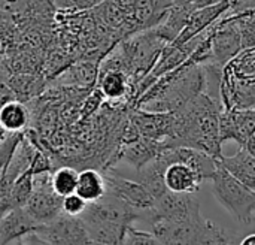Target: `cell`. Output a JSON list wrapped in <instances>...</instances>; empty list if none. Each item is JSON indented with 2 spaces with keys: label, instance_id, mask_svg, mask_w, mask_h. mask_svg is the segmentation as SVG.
Listing matches in <instances>:
<instances>
[{
  "label": "cell",
  "instance_id": "6da1fadb",
  "mask_svg": "<svg viewBox=\"0 0 255 245\" xmlns=\"http://www.w3.org/2000/svg\"><path fill=\"white\" fill-rule=\"evenodd\" d=\"M223 105L208 93L193 97L179 111H175V132L169 144L172 147H190L220 159V114Z\"/></svg>",
  "mask_w": 255,
  "mask_h": 245
},
{
  "label": "cell",
  "instance_id": "7a4b0ae2",
  "mask_svg": "<svg viewBox=\"0 0 255 245\" xmlns=\"http://www.w3.org/2000/svg\"><path fill=\"white\" fill-rule=\"evenodd\" d=\"M145 211H136L111 195L88 204L81 214L90 241L103 245H121L126 229L142 219Z\"/></svg>",
  "mask_w": 255,
  "mask_h": 245
},
{
  "label": "cell",
  "instance_id": "3957f363",
  "mask_svg": "<svg viewBox=\"0 0 255 245\" xmlns=\"http://www.w3.org/2000/svg\"><path fill=\"white\" fill-rule=\"evenodd\" d=\"M211 184L214 198L235 220L245 225L255 222V192L230 175L218 159Z\"/></svg>",
  "mask_w": 255,
  "mask_h": 245
},
{
  "label": "cell",
  "instance_id": "277c9868",
  "mask_svg": "<svg viewBox=\"0 0 255 245\" xmlns=\"http://www.w3.org/2000/svg\"><path fill=\"white\" fill-rule=\"evenodd\" d=\"M51 174L52 171L33 175V193L24 205V210L39 225L49 223L63 213V198L52 190Z\"/></svg>",
  "mask_w": 255,
  "mask_h": 245
},
{
  "label": "cell",
  "instance_id": "5b68a950",
  "mask_svg": "<svg viewBox=\"0 0 255 245\" xmlns=\"http://www.w3.org/2000/svg\"><path fill=\"white\" fill-rule=\"evenodd\" d=\"M244 49L242 33L233 15L221 16L212 27L211 58L208 63L224 69ZM205 64V63H203Z\"/></svg>",
  "mask_w": 255,
  "mask_h": 245
},
{
  "label": "cell",
  "instance_id": "8992f818",
  "mask_svg": "<svg viewBox=\"0 0 255 245\" xmlns=\"http://www.w3.org/2000/svg\"><path fill=\"white\" fill-rule=\"evenodd\" d=\"M102 174L105 177L108 195L117 198L136 211H148L154 208L155 199L137 180L126 178L111 168H105Z\"/></svg>",
  "mask_w": 255,
  "mask_h": 245
},
{
  "label": "cell",
  "instance_id": "52a82bcc",
  "mask_svg": "<svg viewBox=\"0 0 255 245\" xmlns=\"http://www.w3.org/2000/svg\"><path fill=\"white\" fill-rule=\"evenodd\" d=\"M36 232L51 245H85L90 243L81 217H72L64 213L52 222L40 225Z\"/></svg>",
  "mask_w": 255,
  "mask_h": 245
},
{
  "label": "cell",
  "instance_id": "ba28073f",
  "mask_svg": "<svg viewBox=\"0 0 255 245\" xmlns=\"http://www.w3.org/2000/svg\"><path fill=\"white\" fill-rule=\"evenodd\" d=\"M130 121L136 126L142 138L161 142L169 148L175 132V112H149L134 109Z\"/></svg>",
  "mask_w": 255,
  "mask_h": 245
},
{
  "label": "cell",
  "instance_id": "9c48e42d",
  "mask_svg": "<svg viewBox=\"0 0 255 245\" xmlns=\"http://www.w3.org/2000/svg\"><path fill=\"white\" fill-rule=\"evenodd\" d=\"M255 132V108H223L220 114V138L224 144L233 139L242 147Z\"/></svg>",
  "mask_w": 255,
  "mask_h": 245
},
{
  "label": "cell",
  "instance_id": "30bf717a",
  "mask_svg": "<svg viewBox=\"0 0 255 245\" xmlns=\"http://www.w3.org/2000/svg\"><path fill=\"white\" fill-rule=\"evenodd\" d=\"M230 6H232V0H223V1H220L217 4L196 9L191 13L185 28L170 43L172 45H182V43L188 42L190 39H193L194 36L200 34L202 31L209 28L212 24H215L224 13H227L230 10Z\"/></svg>",
  "mask_w": 255,
  "mask_h": 245
},
{
  "label": "cell",
  "instance_id": "8fae6325",
  "mask_svg": "<svg viewBox=\"0 0 255 245\" xmlns=\"http://www.w3.org/2000/svg\"><path fill=\"white\" fill-rule=\"evenodd\" d=\"M203 183L200 174L190 165L175 160L164 169V184L169 192L194 195Z\"/></svg>",
  "mask_w": 255,
  "mask_h": 245
},
{
  "label": "cell",
  "instance_id": "7c38bea8",
  "mask_svg": "<svg viewBox=\"0 0 255 245\" xmlns=\"http://www.w3.org/2000/svg\"><path fill=\"white\" fill-rule=\"evenodd\" d=\"M39 226L40 225L30 217L24 207H15L0 219V245L9 244L27 234L36 232Z\"/></svg>",
  "mask_w": 255,
  "mask_h": 245
},
{
  "label": "cell",
  "instance_id": "4fadbf2b",
  "mask_svg": "<svg viewBox=\"0 0 255 245\" xmlns=\"http://www.w3.org/2000/svg\"><path fill=\"white\" fill-rule=\"evenodd\" d=\"M99 90L108 100L120 102L123 99H134V82L131 76L123 70H105L99 72Z\"/></svg>",
  "mask_w": 255,
  "mask_h": 245
},
{
  "label": "cell",
  "instance_id": "5bb4252c",
  "mask_svg": "<svg viewBox=\"0 0 255 245\" xmlns=\"http://www.w3.org/2000/svg\"><path fill=\"white\" fill-rule=\"evenodd\" d=\"M164 148L166 147L161 142L151 141V139H146V138L140 136L137 141H134L131 144L121 145L120 159H123L131 168L139 171L142 166H145L146 163L154 160Z\"/></svg>",
  "mask_w": 255,
  "mask_h": 245
},
{
  "label": "cell",
  "instance_id": "9a60e30c",
  "mask_svg": "<svg viewBox=\"0 0 255 245\" xmlns=\"http://www.w3.org/2000/svg\"><path fill=\"white\" fill-rule=\"evenodd\" d=\"M218 163L236 180L248 186L250 189H255V157H253L244 147H239L238 153L233 156H221Z\"/></svg>",
  "mask_w": 255,
  "mask_h": 245
},
{
  "label": "cell",
  "instance_id": "2e32d148",
  "mask_svg": "<svg viewBox=\"0 0 255 245\" xmlns=\"http://www.w3.org/2000/svg\"><path fill=\"white\" fill-rule=\"evenodd\" d=\"M30 121L27 105L18 99L6 102L0 108V127L6 133H24Z\"/></svg>",
  "mask_w": 255,
  "mask_h": 245
},
{
  "label": "cell",
  "instance_id": "e0dca14e",
  "mask_svg": "<svg viewBox=\"0 0 255 245\" xmlns=\"http://www.w3.org/2000/svg\"><path fill=\"white\" fill-rule=\"evenodd\" d=\"M75 193L81 196L87 204H93L102 199L106 195V183L103 174L93 168L79 171Z\"/></svg>",
  "mask_w": 255,
  "mask_h": 245
},
{
  "label": "cell",
  "instance_id": "ac0fdd59",
  "mask_svg": "<svg viewBox=\"0 0 255 245\" xmlns=\"http://www.w3.org/2000/svg\"><path fill=\"white\" fill-rule=\"evenodd\" d=\"M99 78V64L94 61H79L69 67V70L61 78L67 85L78 87H91L97 82Z\"/></svg>",
  "mask_w": 255,
  "mask_h": 245
},
{
  "label": "cell",
  "instance_id": "d6986e66",
  "mask_svg": "<svg viewBox=\"0 0 255 245\" xmlns=\"http://www.w3.org/2000/svg\"><path fill=\"white\" fill-rule=\"evenodd\" d=\"M78 171L72 166H61L52 171L51 174V186L52 190L61 196L66 198L76 192L78 184Z\"/></svg>",
  "mask_w": 255,
  "mask_h": 245
},
{
  "label": "cell",
  "instance_id": "ffe728a7",
  "mask_svg": "<svg viewBox=\"0 0 255 245\" xmlns=\"http://www.w3.org/2000/svg\"><path fill=\"white\" fill-rule=\"evenodd\" d=\"M33 193V172L31 169H27L24 174H21L10 187V196L15 207H24L28 198Z\"/></svg>",
  "mask_w": 255,
  "mask_h": 245
},
{
  "label": "cell",
  "instance_id": "44dd1931",
  "mask_svg": "<svg viewBox=\"0 0 255 245\" xmlns=\"http://www.w3.org/2000/svg\"><path fill=\"white\" fill-rule=\"evenodd\" d=\"M230 15L235 16V19L241 28L244 49L255 46V9L239 12V13H230Z\"/></svg>",
  "mask_w": 255,
  "mask_h": 245
},
{
  "label": "cell",
  "instance_id": "7402d4cb",
  "mask_svg": "<svg viewBox=\"0 0 255 245\" xmlns=\"http://www.w3.org/2000/svg\"><path fill=\"white\" fill-rule=\"evenodd\" d=\"M121 245H161V243L152 232L140 231L130 225L124 232Z\"/></svg>",
  "mask_w": 255,
  "mask_h": 245
},
{
  "label": "cell",
  "instance_id": "603a6c76",
  "mask_svg": "<svg viewBox=\"0 0 255 245\" xmlns=\"http://www.w3.org/2000/svg\"><path fill=\"white\" fill-rule=\"evenodd\" d=\"M21 138H22V133H6V136L0 141V175L6 169Z\"/></svg>",
  "mask_w": 255,
  "mask_h": 245
},
{
  "label": "cell",
  "instance_id": "cb8c5ba5",
  "mask_svg": "<svg viewBox=\"0 0 255 245\" xmlns=\"http://www.w3.org/2000/svg\"><path fill=\"white\" fill-rule=\"evenodd\" d=\"M105 0H52L54 6L60 10L64 12H82V10H90L102 4Z\"/></svg>",
  "mask_w": 255,
  "mask_h": 245
},
{
  "label": "cell",
  "instance_id": "d4e9b609",
  "mask_svg": "<svg viewBox=\"0 0 255 245\" xmlns=\"http://www.w3.org/2000/svg\"><path fill=\"white\" fill-rule=\"evenodd\" d=\"M87 205L88 204L76 193H72V195L63 198V213L67 216H72V217H81V214L85 211Z\"/></svg>",
  "mask_w": 255,
  "mask_h": 245
},
{
  "label": "cell",
  "instance_id": "484cf974",
  "mask_svg": "<svg viewBox=\"0 0 255 245\" xmlns=\"http://www.w3.org/2000/svg\"><path fill=\"white\" fill-rule=\"evenodd\" d=\"M12 208H15L10 196V186L6 184L0 177V219L6 216Z\"/></svg>",
  "mask_w": 255,
  "mask_h": 245
},
{
  "label": "cell",
  "instance_id": "4316f807",
  "mask_svg": "<svg viewBox=\"0 0 255 245\" xmlns=\"http://www.w3.org/2000/svg\"><path fill=\"white\" fill-rule=\"evenodd\" d=\"M6 245H51L46 240H43L37 232H31V234H27L12 243Z\"/></svg>",
  "mask_w": 255,
  "mask_h": 245
},
{
  "label": "cell",
  "instance_id": "83f0119b",
  "mask_svg": "<svg viewBox=\"0 0 255 245\" xmlns=\"http://www.w3.org/2000/svg\"><path fill=\"white\" fill-rule=\"evenodd\" d=\"M242 147H244L253 157H255V135H251Z\"/></svg>",
  "mask_w": 255,
  "mask_h": 245
},
{
  "label": "cell",
  "instance_id": "f1b7e54d",
  "mask_svg": "<svg viewBox=\"0 0 255 245\" xmlns=\"http://www.w3.org/2000/svg\"><path fill=\"white\" fill-rule=\"evenodd\" d=\"M223 0H194V4H196V9L199 7H206V6H212V4H217Z\"/></svg>",
  "mask_w": 255,
  "mask_h": 245
},
{
  "label": "cell",
  "instance_id": "f546056e",
  "mask_svg": "<svg viewBox=\"0 0 255 245\" xmlns=\"http://www.w3.org/2000/svg\"><path fill=\"white\" fill-rule=\"evenodd\" d=\"M239 245H255V234H251V235H247Z\"/></svg>",
  "mask_w": 255,
  "mask_h": 245
},
{
  "label": "cell",
  "instance_id": "4dcf8cb0",
  "mask_svg": "<svg viewBox=\"0 0 255 245\" xmlns=\"http://www.w3.org/2000/svg\"><path fill=\"white\" fill-rule=\"evenodd\" d=\"M4 52H6V46H4V45H3V43L0 42V58H1L3 55H4Z\"/></svg>",
  "mask_w": 255,
  "mask_h": 245
},
{
  "label": "cell",
  "instance_id": "1f68e13d",
  "mask_svg": "<svg viewBox=\"0 0 255 245\" xmlns=\"http://www.w3.org/2000/svg\"><path fill=\"white\" fill-rule=\"evenodd\" d=\"M85 245H103V244H97V243H93V241H90V243H87Z\"/></svg>",
  "mask_w": 255,
  "mask_h": 245
},
{
  "label": "cell",
  "instance_id": "d6a6232c",
  "mask_svg": "<svg viewBox=\"0 0 255 245\" xmlns=\"http://www.w3.org/2000/svg\"><path fill=\"white\" fill-rule=\"evenodd\" d=\"M254 135H255V132H254Z\"/></svg>",
  "mask_w": 255,
  "mask_h": 245
},
{
  "label": "cell",
  "instance_id": "836d02e7",
  "mask_svg": "<svg viewBox=\"0 0 255 245\" xmlns=\"http://www.w3.org/2000/svg\"><path fill=\"white\" fill-rule=\"evenodd\" d=\"M254 192H255V189H254Z\"/></svg>",
  "mask_w": 255,
  "mask_h": 245
}]
</instances>
